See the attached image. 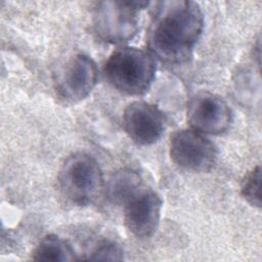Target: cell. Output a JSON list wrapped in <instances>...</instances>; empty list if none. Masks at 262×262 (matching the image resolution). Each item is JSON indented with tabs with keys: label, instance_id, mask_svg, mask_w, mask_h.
<instances>
[{
	"label": "cell",
	"instance_id": "4fadbf2b",
	"mask_svg": "<svg viewBox=\"0 0 262 262\" xmlns=\"http://www.w3.org/2000/svg\"><path fill=\"white\" fill-rule=\"evenodd\" d=\"M242 196L253 207H261V168L254 167L249 171L241 184Z\"/></svg>",
	"mask_w": 262,
	"mask_h": 262
},
{
	"label": "cell",
	"instance_id": "52a82bcc",
	"mask_svg": "<svg viewBox=\"0 0 262 262\" xmlns=\"http://www.w3.org/2000/svg\"><path fill=\"white\" fill-rule=\"evenodd\" d=\"M162 199L151 188L142 186L124 203V222L138 238L150 237L160 222Z\"/></svg>",
	"mask_w": 262,
	"mask_h": 262
},
{
	"label": "cell",
	"instance_id": "277c9868",
	"mask_svg": "<svg viewBox=\"0 0 262 262\" xmlns=\"http://www.w3.org/2000/svg\"><path fill=\"white\" fill-rule=\"evenodd\" d=\"M146 1H102L93 12V29L107 43H122L138 32V12L148 6Z\"/></svg>",
	"mask_w": 262,
	"mask_h": 262
},
{
	"label": "cell",
	"instance_id": "8fae6325",
	"mask_svg": "<svg viewBox=\"0 0 262 262\" xmlns=\"http://www.w3.org/2000/svg\"><path fill=\"white\" fill-rule=\"evenodd\" d=\"M143 186L139 174L130 169H122L115 172L106 185L107 196L116 204L124 203Z\"/></svg>",
	"mask_w": 262,
	"mask_h": 262
},
{
	"label": "cell",
	"instance_id": "7a4b0ae2",
	"mask_svg": "<svg viewBox=\"0 0 262 262\" xmlns=\"http://www.w3.org/2000/svg\"><path fill=\"white\" fill-rule=\"evenodd\" d=\"M156 70L150 52L136 47H122L110 55L103 74L118 91L128 95H142L150 87Z\"/></svg>",
	"mask_w": 262,
	"mask_h": 262
},
{
	"label": "cell",
	"instance_id": "8992f818",
	"mask_svg": "<svg viewBox=\"0 0 262 262\" xmlns=\"http://www.w3.org/2000/svg\"><path fill=\"white\" fill-rule=\"evenodd\" d=\"M186 116L192 129L211 135L224 133L231 123V111L219 95L203 91L190 97Z\"/></svg>",
	"mask_w": 262,
	"mask_h": 262
},
{
	"label": "cell",
	"instance_id": "30bf717a",
	"mask_svg": "<svg viewBox=\"0 0 262 262\" xmlns=\"http://www.w3.org/2000/svg\"><path fill=\"white\" fill-rule=\"evenodd\" d=\"M33 260L49 262L76 261L75 251L71 245L56 234L45 235L32 253Z\"/></svg>",
	"mask_w": 262,
	"mask_h": 262
},
{
	"label": "cell",
	"instance_id": "ba28073f",
	"mask_svg": "<svg viewBox=\"0 0 262 262\" xmlns=\"http://www.w3.org/2000/svg\"><path fill=\"white\" fill-rule=\"evenodd\" d=\"M97 77L96 62L84 53L76 54L60 72L56 81V91L69 102L81 101L95 87Z\"/></svg>",
	"mask_w": 262,
	"mask_h": 262
},
{
	"label": "cell",
	"instance_id": "7c38bea8",
	"mask_svg": "<svg viewBox=\"0 0 262 262\" xmlns=\"http://www.w3.org/2000/svg\"><path fill=\"white\" fill-rule=\"evenodd\" d=\"M123 256L124 251L120 244L111 238H101L91 248L83 260L121 261Z\"/></svg>",
	"mask_w": 262,
	"mask_h": 262
},
{
	"label": "cell",
	"instance_id": "3957f363",
	"mask_svg": "<svg viewBox=\"0 0 262 262\" xmlns=\"http://www.w3.org/2000/svg\"><path fill=\"white\" fill-rule=\"evenodd\" d=\"M57 184L61 195L76 206L91 204L103 188V174L97 161L85 154L76 152L61 165Z\"/></svg>",
	"mask_w": 262,
	"mask_h": 262
},
{
	"label": "cell",
	"instance_id": "9c48e42d",
	"mask_svg": "<svg viewBox=\"0 0 262 262\" xmlns=\"http://www.w3.org/2000/svg\"><path fill=\"white\" fill-rule=\"evenodd\" d=\"M123 126L135 143L150 145L162 137L166 119L157 105L137 100L129 103L124 110Z\"/></svg>",
	"mask_w": 262,
	"mask_h": 262
},
{
	"label": "cell",
	"instance_id": "5b68a950",
	"mask_svg": "<svg viewBox=\"0 0 262 262\" xmlns=\"http://www.w3.org/2000/svg\"><path fill=\"white\" fill-rule=\"evenodd\" d=\"M171 160L181 169L191 172H209L218 159L213 141L194 129L175 131L169 142Z\"/></svg>",
	"mask_w": 262,
	"mask_h": 262
},
{
	"label": "cell",
	"instance_id": "6da1fadb",
	"mask_svg": "<svg viewBox=\"0 0 262 262\" xmlns=\"http://www.w3.org/2000/svg\"><path fill=\"white\" fill-rule=\"evenodd\" d=\"M203 29L204 15L196 2H159L147 30L149 52L167 63L183 62L189 58Z\"/></svg>",
	"mask_w": 262,
	"mask_h": 262
}]
</instances>
